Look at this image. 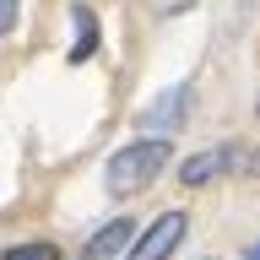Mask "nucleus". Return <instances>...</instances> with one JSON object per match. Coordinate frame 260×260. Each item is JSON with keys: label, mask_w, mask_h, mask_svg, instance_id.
Masks as SVG:
<instances>
[{"label": "nucleus", "mask_w": 260, "mask_h": 260, "mask_svg": "<svg viewBox=\"0 0 260 260\" xmlns=\"http://www.w3.org/2000/svg\"><path fill=\"white\" fill-rule=\"evenodd\" d=\"M16 16H22V0H0V38L16 32Z\"/></svg>", "instance_id": "6e6552de"}, {"label": "nucleus", "mask_w": 260, "mask_h": 260, "mask_svg": "<svg viewBox=\"0 0 260 260\" xmlns=\"http://www.w3.org/2000/svg\"><path fill=\"white\" fill-rule=\"evenodd\" d=\"M184 233H190V217H184V211H162L152 228H136L125 260H168L179 244H184Z\"/></svg>", "instance_id": "f03ea898"}, {"label": "nucleus", "mask_w": 260, "mask_h": 260, "mask_svg": "<svg viewBox=\"0 0 260 260\" xmlns=\"http://www.w3.org/2000/svg\"><path fill=\"white\" fill-rule=\"evenodd\" d=\"M0 260H54V244H11Z\"/></svg>", "instance_id": "0eeeda50"}, {"label": "nucleus", "mask_w": 260, "mask_h": 260, "mask_svg": "<svg viewBox=\"0 0 260 260\" xmlns=\"http://www.w3.org/2000/svg\"><path fill=\"white\" fill-rule=\"evenodd\" d=\"M168 162H174V141L146 136V141H130V146H119V152L109 157L103 184H109V195H136V190H146Z\"/></svg>", "instance_id": "f257e3e1"}, {"label": "nucleus", "mask_w": 260, "mask_h": 260, "mask_svg": "<svg viewBox=\"0 0 260 260\" xmlns=\"http://www.w3.org/2000/svg\"><path fill=\"white\" fill-rule=\"evenodd\" d=\"M244 260H260V244H255V249H249V255H244Z\"/></svg>", "instance_id": "9d476101"}, {"label": "nucleus", "mask_w": 260, "mask_h": 260, "mask_svg": "<svg viewBox=\"0 0 260 260\" xmlns=\"http://www.w3.org/2000/svg\"><path fill=\"white\" fill-rule=\"evenodd\" d=\"M71 22H76V38H71V49H65V60L87 65L98 54V11L87 6V0H76V6H71Z\"/></svg>", "instance_id": "39448f33"}, {"label": "nucleus", "mask_w": 260, "mask_h": 260, "mask_svg": "<svg viewBox=\"0 0 260 260\" xmlns=\"http://www.w3.org/2000/svg\"><path fill=\"white\" fill-rule=\"evenodd\" d=\"M233 168H244V152H239V146H206V152H195V157L179 162V184H190V190H206L211 179L233 174Z\"/></svg>", "instance_id": "7ed1b4c3"}, {"label": "nucleus", "mask_w": 260, "mask_h": 260, "mask_svg": "<svg viewBox=\"0 0 260 260\" xmlns=\"http://www.w3.org/2000/svg\"><path fill=\"white\" fill-rule=\"evenodd\" d=\"M130 239H136V217H109V222L87 239L81 260H119V255L130 249Z\"/></svg>", "instance_id": "20e7f679"}, {"label": "nucleus", "mask_w": 260, "mask_h": 260, "mask_svg": "<svg viewBox=\"0 0 260 260\" xmlns=\"http://www.w3.org/2000/svg\"><path fill=\"white\" fill-rule=\"evenodd\" d=\"M184 114H190V87H174V92H162L157 103H152V109L141 114V125L146 130H168V125H184Z\"/></svg>", "instance_id": "423d86ee"}, {"label": "nucleus", "mask_w": 260, "mask_h": 260, "mask_svg": "<svg viewBox=\"0 0 260 260\" xmlns=\"http://www.w3.org/2000/svg\"><path fill=\"white\" fill-rule=\"evenodd\" d=\"M255 114H260V98H255Z\"/></svg>", "instance_id": "9b49d317"}, {"label": "nucleus", "mask_w": 260, "mask_h": 260, "mask_svg": "<svg viewBox=\"0 0 260 260\" xmlns=\"http://www.w3.org/2000/svg\"><path fill=\"white\" fill-rule=\"evenodd\" d=\"M195 0H152V11H162V16H179V11H190Z\"/></svg>", "instance_id": "1a4fd4ad"}]
</instances>
